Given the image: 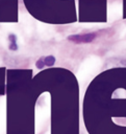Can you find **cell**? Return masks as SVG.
Masks as SVG:
<instances>
[{
    "instance_id": "277c9868",
    "label": "cell",
    "mask_w": 126,
    "mask_h": 134,
    "mask_svg": "<svg viewBox=\"0 0 126 134\" xmlns=\"http://www.w3.org/2000/svg\"><path fill=\"white\" fill-rule=\"evenodd\" d=\"M35 66H36V68H39V69H43V68L45 67L44 62H43V57H41L40 59H37V61L35 62Z\"/></svg>"
},
{
    "instance_id": "3957f363",
    "label": "cell",
    "mask_w": 126,
    "mask_h": 134,
    "mask_svg": "<svg viewBox=\"0 0 126 134\" xmlns=\"http://www.w3.org/2000/svg\"><path fill=\"white\" fill-rule=\"evenodd\" d=\"M43 62H44V65L45 66H53L54 63H55V58L53 55H46V57H43Z\"/></svg>"
},
{
    "instance_id": "7a4b0ae2",
    "label": "cell",
    "mask_w": 126,
    "mask_h": 134,
    "mask_svg": "<svg viewBox=\"0 0 126 134\" xmlns=\"http://www.w3.org/2000/svg\"><path fill=\"white\" fill-rule=\"evenodd\" d=\"M8 48L10 50H17L18 44H17V36L15 34L8 35Z\"/></svg>"
},
{
    "instance_id": "6da1fadb",
    "label": "cell",
    "mask_w": 126,
    "mask_h": 134,
    "mask_svg": "<svg viewBox=\"0 0 126 134\" xmlns=\"http://www.w3.org/2000/svg\"><path fill=\"white\" fill-rule=\"evenodd\" d=\"M97 37V32H86V34H76L68 37V40L76 44H84L93 42Z\"/></svg>"
}]
</instances>
